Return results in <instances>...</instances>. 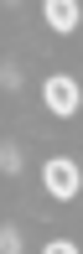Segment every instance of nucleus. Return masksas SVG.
Segmentation results:
<instances>
[{
  "mask_svg": "<svg viewBox=\"0 0 83 254\" xmlns=\"http://www.w3.org/2000/svg\"><path fill=\"white\" fill-rule=\"evenodd\" d=\"M42 16H47V26H52V31H63V37H68V31H78V16H83V10H78V0H47Z\"/></svg>",
  "mask_w": 83,
  "mask_h": 254,
  "instance_id": "obj_3",
  "label": "nucleus"
},
{
  "mask_svg": "<svg viewBox=\"0 0 83 254\" xmlns=\"http://www.w3.org/2000/svg\"><path fill=\"white\" fill-rule=\"evenodd\" d=\"M0 249H5V254H21V234H16V228H5V234H0Z\"/></svg>",
  "mask_w": 83,
  "mask_h": 254,
  "instance_id": "obj_5",
  "label": "nucleus"
},
{
  "mask_svg": "<svg viewBox=\"0 0 83 254\" xmlns=\"http://www.w3.org/2000/svg\"><path fill=\"white\" fill-rule=\"evenodd\" d=\"M42 187L52 192V197H78V187H83V177H78V161H68V156H57V161H47L42 166Z\"/></svg>",
  "mask_w": 83,
  "mask_h": 254,
  "instance_id": "obj_1",
  "label": "nucleus"
},
{
  "mask_svg": "<svg viewBox=\"0 0 83 254\" xmlns=\"http://www.w3.org/2000/svg\"><path fill=\"white\" fill-rule=\"evenodd\" d=\"M42 99H47V109L52 114H78V104H83V94H78V78H68V73H57V78H47V88H42Z\"/></svg>",
  "mask_w": 83,
  "mask_h": 254,
  "instance_id": "obj_2",
  "label": "nucleus"
},
{
  "mask_svg": "<svg viewBox=\"0 0 83 254\" xmlns=\"http://www.w3.org/2000/svg\"><path fill=\"white\" fill-rule=\"evenodd\" d=\"M5 5H21V0H5Z\"/></svg>",
  "mask_w": 83,
  "mask_h": 254,
  "instance_id": "obj_7",
  "label": "nucleus"
},
{
  "mask_svg": "<svg viewBox=\"0 0 83 254\" xmlns=\"http://www.w3.org/2000/svg\"><path fill=\"white\" fill-rule=\"evenodd\" d=\"M0 166L16 177V171H21V145H5V151H0Z\"/></svg>",
  "mask_w": 83,
  "mask_h": 254,
  "instance_id": "obj_4",
  "label": "nucleus"
},
{
  "mask_svg": "<svg viewBox=\"0 0 83 254\" xmlns=\"http://www.w3.org/2000/svg\"><path fill=\"white\" fill-rule=\"evenodd\" d=\"M42 254H78V244H68V239H57V244H47Z\"/></svg>",
  "mask_w": 83,
  "mask_h": 254,
  "instance_id": "obj_6",
  "label": "nucleus"
}]
</instances>
